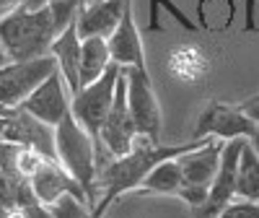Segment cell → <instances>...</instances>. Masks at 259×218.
<instances>
[{
    "mask_svg": "<svg viewBox=\"0 0 259 218\" xmlns=\"http://www.w3.org/2000/svg\"><path fill=\"white\" fill-rule=\"evenodd\" d=\"M212 138H202V140H189V143H177V146H163L161 140H148L143 135H138L135 146L127 151L124 156H117L112 161H106L99 174H96V192L101 190V198L96 200V205L91 208L99 218H104L106 208H109L114 200H119L124 192L138 190L143 185V179L150 174V169L158 166L161 161L177 159L187 151L197 148L202 143H207Z\"/></svg>",
    "mask_w": 259,
    "mask_h": 218,
    "instance_id": "cell-1",
    "label": "cell"
},
{
    "mask_svg": "<svg viewBox=\"0 0 259 218\" xmlns=\"http://www.w3.org/2000/svg\"><path fill=\"white\" fill-rule=\"evenodd\" d=\"M60 26L52 16V8H26L18 6L11 13L0 16V42L11 60H34L50 55V47Z\"/></svg>",
    "mask_w": 259,
    "mask_h": 218,
    "instance_id": "cell-2",
    "label": "cell"
},
{
    "mask_svg": "<svg viewBox=\"0 0 259 218\" xmlns=\"http://www.w3.org/2000/svg\"><path fill=\"white\" fill-rule=\"evenodd\" d=\"M55 148H57V161L62 169L83 187L89 195V205H96V138L85 130L73 115H65L62 122L55 127Z\"/></svg>",
    "mask_w": 259,
    "mask_h": 218,
    "instance_id": "cell-3",
    "label": "cell"
},
{
    "mask_svg": "<svg viewBox=\"0 0 259 218\" xmlns=\"http://www.w3.org/2000/svg\"><path fill=\"white\" fill-rule=\"evenodd\" d=\"M55 70L57 62L52 55H41L34 60H11L0 68V106H21L36 91V86H41Z\"/></svg>",
    "mask_w": 259,
    "mask_h": 218,
    "instance_id": "cell-4",
    "label": "cell"
},
{
    "mask_svg": "<svg viewBox=\"0 0 259 218\" xmlns=\"http://www.w3.org/2000/svg\"><path fill=\"white\" fill-rule=\"evenodd\" d=\"M119 73H122L119 65H112L101 78H96L89 86H83L70 101V115L89 130L94 138H99L106 117H109V109H112L114 94H117Z\"/></svg>",
    "mask_w": 259,
    "mask_h": 218,
    "instance_id": "cell-5",
    "label": "cell"
},
{
    "mask_svg": "<svg viewBox=\"0 0 259 218\" xmlns=\"http://www.w3.org/2000/svg\"><path fill=\"white\" fill-rule=\"evenodd\" d=\"M127 78V106L133 122L138 127V135L156 140L161 138V104L150 81L148 68H122Z\"/></svg>",
    "mask_w": 259,
    "mask_h": 218,
    "instance_id": "cell-6",
    "label": "cell"
},
{
    "mask_svg": "<svg viewBox=\"0 0 259 218\" xmlns=\"http://www.w3.org/2000/svg\"><path fill=\"white\" fill-rule=\"evenodd\" d=\"M256 122L244 112L241 106H228L221 101H210L194 127V140L202 138H218V140H233V138H249L254 133Z\"/></svg>",
    "mask_w": 259,
    "mask_h": 218,
    "instance_id": "cell-7",
    "label": "cell"
},
{
    "mask_svg": "<svg viewBox=\"0 0 259 218\" xmlns=\"http://www.w3.org/2000/svg\"><path fill=\"white\" fill-rule=\"evenodd\" d=\"M246 138H233V140H226L223 146V156H221V166H218V174L210 185V192H207V200L194 208V218H215L233 198H236V171H239V159H241V148H244Z\"/></svg>",
    "mask_w": 259,
    "mask_h": 218,
    "instance_id": "cell-8",
    "label": "cell"
},
{
    "mask_svg": "<svg viewBox=\"0 0 259 218\" xmlns=\"http://www.w3.org/2000/svg\"><path fill=\"white\" fill-rule=\"evenodd\" d=\"M96 140L109 151L114 159L124 156L138 140V127H135L133 115H130V106H127V78H124V70L119 73L114 104H112L109 117H106V122H104Z\"/></svg>",
    "mask_w": 259,
    "mask_h": 218,
    "instance_id": "cell-9",
    "label": "cell"
},
{
    "mask_svg": "<svg viewBox=\"0 0 259 218\" xmlns=\"http://www.w3.org/2000/svg\"><path fill=\"white\" fill-rule=\"evenodd\" d=\"M0 140L8 143H18L39 151L41 156L55 159L57 161V148H55V127L45 125L41 120H36L34 115H29L26 109H11L6 122H3V133H0Z\"/></svg>",
    "mask_w": 259,
    "mask_h": 218,
    "instance_id": "cell-10",
    "label": "cell"
},
{
    "mask_svg": "<svg viewBox=\"0 0 259 218\" xmlns=\"http://www.w3.org/2000/svg\"><path fill=\"white\" fill-rule=\"evenodd\" d=\"M70 101H73V94L68 89V83H65L60 70H55L45 83L36 86V91L21 104V109H26L29 115H34L45 125L57 127L65 115H70Z\"/></svg>",
    "mask_w": 259,
    "mask_h": 218,
    "instance_id": "cell-11",
    "label": "cell"
},
{
    "mask_svg": "<svg viewBox=\"0 0 259 218\" xmlns=\"http://www.w3.org/2000/svg\"><path fill=\"white\" fill-rule=\"evenodd\" d=\"M109 42V52H112V62L119 68H148L145 65V50H143V39L135 24V13H133V0H127L124 13L119 26L112 31Z\"/></svg>",
    "mask_w": 259,
    "mask_h": 218,
    "instance_id": "cell-12",
    "label": "cell"
},
{
    "mask_svg": "<svg viewBox=\"0 0 259 218\" xmlns=\"http://www.w3.org/2000/svg\"><path fill=\"white\" fill-rule=\"evenodd\" d=\"M29 185H31L34 198H36L41 205H47V208H52V205L62 198V195H75V198H80V200L89 203V195L83 192V187H80V185L70 177V174L62 169V164L55 161V159L45 161V166H41L34 177L29 179Z\"/></svg>",
    "mask_w": 259,
    "mask_h": 218,
    "instance_id": "cell-13",
    "label": "cell"
},
{
    "mask_svg": "<svg viewBox=\"0 0 259 218\" xmlns=\"http://www.w3.org/2000/svg\"><path fill=\"white\" fill-rule=\"evenodd\" d=\"M223 146L226 140H218L212 138L197 148L187 151L182 154L177 161L182 166V174H184V185H194V187H210L215 174H218V166H221V156H223Z\"/></svg>",
    "mask_w": 259,
    "mask_h": 218,
    "instance_id": "cell-14",
    "label": "cell"
},
{
    "mask_svg": "<svg viewBox=\"0 0 259 218\" xmlns=\"http://www.w3.org/2000/svg\"><path fill=\"white\" fill-rule=\"evenodd\" d=\"M124 6H127V0H91V3L80 6V11L75 16V26H78L80 39H85V37L109 39L112 31L119 26Z\"/></svg>",
    "mask_w": 259,
    "mask_h": 218,
    "instance_id": "cell-15",
    "label": "cell"
},
{
    "mask_svg": "<svg viewBox=\"0 0 259 218\" xmlns=\"http://www.w3.org/2000/svg\"><path fill=\"white\" fill-rule=\"evenodd\" d=\"M50 55L55 57L57 70L62 73L70 94L75 96L83 89V83H80V34H78L75 21H70V24L55 37L52 47H50Z\"/></svg>",
    "mask_w": 259,
    "mask_h": 218,
    "instance_id": "cell-16",
    "label": "cell"
},
{
    "mask_svg": "<svg viewBox=\"0 0 259 218\" xmlns=\"http://www.w3.org/2000/svg\"><path fill=\"white\" fill-rule=\"evenodd\" d=\"M112 65L114 62H112V52H109V42L104 37L80 39V83L83 86L101 78Z\"/></svg>",
    "mask_w": 259,
    "mask_h": 218,
    "instance_id": "cell-17",
    "label": "cell"
},
{
    "mask_svg": "<svg viewBox=\"0 0 259 218\" xmlns=\"http://www.w3.org/2000/svg\"><path fill=\"white\" fill-rule=\"evenodd\" d=\"M177 159L161 161L158 166L150 169V174L140 185V192H145V195H177L179 198V190L184 187V174H182V166Z\"/></svg>",
    "mask_w": 259,
    "mask_h": 218,
    "instance_id": "cell-18",
    "label": "cell"
},
{
    "mask_svg": "<svg viewBox=\"0 0 259 218\" xmlns=\"http://www.w3.org/2000/svg\"><path fill=\"white\" fill-rule=\"evenodd\" d=\"M236 198L259 203V156L254 154L249 140L241 148L239 171H236Z\"/></svg>",
    "mask_w": 259,
    "mask_h": 218,
    "instance_id": "cell-19",
    "label": "cell"
},
{
    "mask_svg": "<svg viewBox=\"0 0 259 218\" xmlns=\"http://www.w3.org/2000/svg\"><path fill=\"white\" fill-rule=\"evenodd\" d=\"M52 218H99V215L85 200L75 198V195H62L52 205Z\"/></svg>",
    "mask_w": 259,
    "mask_h": 218,
    "instance_id": "cell-20",
    "label": "cell"
},
{
    "mask_svg": "<svg viewBox=\"0 0 259 218\" xmlns=\"http://www.w3.org/2000/svg\"><path fill=\"white\" fill-rule=\"evenodd\" d=\"M47 6L52 8V16L62 31L70 21H75V16L80 11V0H47Z\"/></svg>",
    "mask_w": 259,
    "mask_h": 218,
    "instance_id": "cell-21",
    "label": "cell"
},
{
    "mask_svg": "<svg viewBox=\"0 0 259 218\" xmlns=\"http://www.w3.org/2000/svg\"><path fill=\"white\" fill-rule=\"evenodd\" d=\"M215 218H259V203L244 200V198H233Z\"/></svg>",
    "mask_w": 259,
    "mask_h": 218,
    "instance_id": "cell-22",
    "label": "cell"
},
{
    "mask_svg": "<svg viewBox=\"0 0 259 218\" xmlns=\"http://www.w3.org/2000/svg\"><path fill=\"white\" fill-rule=\"evenodd\" d=\"M158 6L168 8V13L174 16L184 29H197V26H194L192 21H189V16H187L184 11H179L174 3H171V0H150V29H158Z\"/></svg>",
    "mask_w": 259,
    "mask_h": 218,
    "instance_id": "cell-23",
    "label": "cell"
},
{
    "mask_svg": "<svg viewBox=\"0 0 259 218\" xmlns=\"http://www.w3.org/2000/svg\"><path fill=\"white\" fill-rule=\"evenodd\" d=\"M239 106H241L244 112H246V115L259 125V101H249V99H246V101H244V104H239Z\"/></svg>",
    "mask_w": 259,
    "mask_h": 218,
    "instance_id": "cell-24",
    "label": "cell"
},
{
    "mask_svg": "<svg viewBox=\"0 0 259 218\" xmlns=\"http://www.w3.org/2000/svg\"><path fill=\"white\" fill-rule=\"evenodd\" d=\"M246 140H249V146H251V148H254V154H256V156H259V125H256V127H254V133H251V135H249V138H246Z\"/></svg>",
    "mask_w": 259,
    "mask_h": 218,
    "instance_id": "cell-25",
    "label": "cell"
},
{
    "mask_svg": "<svg viewBox=\"0 0 259 218\" xmlns=\"http://www.w3.org/2000/svg\"><path fill=\"white\" fill-rule=\"evenodd\" d=\"M24 6H26V8H45L47 0H24Z\"/></svg>",
    "mask_w": 259,
    "mask_h": 218,
    "instance_id": "cell-26",
    "label": "cell"
},
{
    "mask_svg": "<svg viewBox=\"0 0 259 218\" xmlns=\"http://www.w3.org/2000/svg\"><path fill=\"white\" fill-rule=\"evenodd\" d=\"M11 62V57H8V52H6V47H3V42H0V68L3 65H8Z\"/></svg>",
    "mask_w": 259,
    "mask_h": 218,
    "instance_id": "cell-27",
    "label": "cell"
},
{
    "mask_svg": "<svg viewBox=\"0 0 259 218\" xmlns=\"http://www.w3.org/2000/svg\"><path fill=\"white\" fill-rule=\"evenodd\" d=\"M6 210H8L6 205H0V218H6Z\"/></svg>",
    "mask_w": 259,
    "mask_h": 218,
    "instance_id": "cell-28",
    "label": "cell"
},
{
    "mask_svg": "<svg viewBox=\"0 0 259 218\" xmlns=\"http://www.w3.org/2000/svg\"><path fill=\"white\" fill-rule=\"evenodd\" d=\"M249 101H259V94H256V96H251V99H249Z\"/></svg>",
    "mask_w": 259,
    "mask_h": 218,
    "instance_id": "cell-29",
    "label": "cell"
},
{
    "mask_svg": "<svg viewBox=\"0 0 259 218\" xmlns=\"http://www.w3.org/2000/svg\"><path fill=\"white\" fill-rule=\"evenodd\" d=\"M85 3H91V0H80V6H85Z\"/></svg>",
    "mask_w": 259,
    "mask_h": 218,
    "instance_id": "cell-30",
    "label": "cell"
}]
</instances>
